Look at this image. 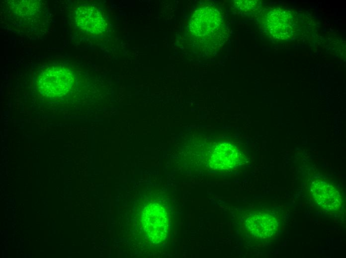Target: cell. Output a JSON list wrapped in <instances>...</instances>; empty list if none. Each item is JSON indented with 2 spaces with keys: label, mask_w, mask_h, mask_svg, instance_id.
<instances>
[{
  "label": "cell",
  "mask_w": 346,
  "mask_h": 258,
  "mask_svg": "<svg viewBox=\"0 0 346 258\" xmlns=\"http://www.w3.org/2000/svg\"><path fill=\"white\" fill-rule=\"evenodd\" d=\"M310 195L315 202L323 210L338 212L343 205V199L339 192L329 182L316 180L310 185Z\"/></svg>",
  "instance_id": "4"
},
{
  "label": "cell",
  "mask_w": 346,
  "mask_h": 258,
  "mask_svg": "<svg viewBox=\"0 0 346 258\" xmlns=\"http://www.w3.org/2000/svg\"><path fill=\"white\" fill-rule=\"evenodd\" d=\"M76 14L78 26L86 32L98 34L104 31L105 20L95 7L90 5L81 6L77 10Z\"/></svg>",
  "instance_id": "7"
},
{
  "label": "cell",
  "mask_w": 346,
  "mask_h": 258,
  "mask_svg": "<svg viewBox=\"0 0 346 258\" xmlns=\"http://www.w3.org/2000/svg\"><path fill=\"white\" fill-rule=\"evenodd\" d=\"M235 1L236 6L242 10H253L258 5V2L257 0H236Z\"/></svg>",
  "instance_id": "8"
},
{
  "label": "cell",
  "mask_w": 346,
  "mask_h": 258,
  "mask_svg": "<svg viewBox=\"0 0 346 258\" xmlns=\"http://www.w3.org/2000/svg\"><path fill=\"white\" fill-rule=\"evenodd\" d=\"M189 29L198 45L207 50L219 46L225 38L223 16L211 6H203L195 10L190 21Z\"/></svg>",
  "instance_id": "1"
},
{
  "label": "cell",
  "mask_w": 346,
  "mask_h": 258,
  "mask_svg": "<svg viewBox=\"0 0 346 258\" xmlns=\"http://www.w3.org/2000/svg\"><path fill=\"white\" fill-rule=\"evenodd\" d=\"M142 222L144 230L153 243L163 241L167 236L168 218L164 208L157 203H151L143 209Z\"/></svg>",
  "instance_id": "3"
},
{
  "label": "cell",
  "mask_w": 346,
  "mask_h": 258,
  "mask_svg": "<svg viewBox=\"0 0 346 258\" xmlns=\"http://www.w3.org/2000/svg\"><path fill=\"white\" fill-rule=\"evenodd\" d=\"M262 22L264 30L269 36L279 40L292 39L298 26L294 14L280 8L270 10Z\"/></svg>",
  "instance_id": "2"
},
{
  "label": "cell",
  "mask_w": 346,
  "mask_h": 258,
  "mask_svg": "<svg viewBox=\"0 0 346 258\" xmlns=\"http://www.w3.org/2000/svg\"><path fill=\"white\" fill-rule=\"evenodd\" d=\"M239 150L230 143H218L208 153L209 165L213 169L223 170L235 167L241 161Z\"/></svg>",
  "instance_id": "5"
},
{
  "label": "cell",
  "mask_w": 346,
  "mask_h": 258,
  "mask_svg": "<svg viewBox=\"0 0 346 258\" xmlns=\"http://www.w3.org/2000/svg\"><path fill=\"white\" fill-rule=\"evenodd\" d=\"M246 228L254 237L259 239L272 237L278 231L279 223L276 218L268 213L250 215L245 222Z\"/></svg>",
  "instance_id": "6"
}]
</instances>
